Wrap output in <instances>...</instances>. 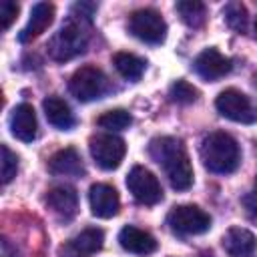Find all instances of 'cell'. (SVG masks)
I'll return each instance as SVG.
<instances>
[{
  "instance_id": "cb8c5ba5",
  "label": "cell",
  "mask_w": 257,
  "mask_h": 257,
  "mask_svg": "<svg viewBox=\"0 0 257 257\" xmlns=\"http://www.w3.org/2000/svg\"><path fill=\"white\" fill-rule=\"evenodd\" d=\"M169 96H171V100H175V102H179V104H189V102L197 100L199 90H197L191 82H187V80L181 78V80H175V82L171 84Z\"/></svg>"
},
{
  "instance_id": "9c48e42d",
  "label": "cell",
  "mask_w": 257,
  "mask_h": 257,
  "mask_svg": "<svg viewBox=\"0 0 257 257\" xmlns=\"http://www.w3.org/2000/svg\"><path fill=\"white\" fill-rule=\"evenodd\" d=\"M126 187L137 203L141 205H157L163 201V187L159 179L145 167L137 165L126 175Z\"/></svg>"
},
{
  "instance_id": "d6986e66",
  "label": "cell",
  "mask_w": 257,
  "mask_h": 257,
  "mask_svg": "<svg viewBox=\"0 0 257 257\" xmlns=\"http://www.w3.org/2000/svg\"><path fill=\"white\" fill-rule=\"evenodd\" d=\"M102 243H104V233H102V229L88 227V229L80 231L76 237H72L70 243L66 245V249H68L74 257H90V255H94L96 251L102 249Z\"/></svg>"
},
{
  "instance_id": "8992f818",
  "label": "cell",
  "mask_w": 257,
  "mask_h": 257,
  "mask_svg": "<svg viewBox=\"0 0 257 257\" xmlns=\"http://www.w3.org/2000/svg\"><path fill=\"white\" fill-rule=\"evenodd\" d=\"M167 225L179 235H201L211 227V215L197 205H177L167 215Z\"/></svg>"
},
{
  "instance_id": "7402d4cb",
  "label": "cell",
  "mask_w": 257,
  "mask_h": 257,
  "mask_svg": "<svg viewBox=\"0 0 257 257\" xmlns=\"http://www.w3.org/2000/svg\"><path fill=\"white\" fill-rule=\"evenodd\" d=\"M223 16H225V22H227V26L231 30H235L239 34L247 30L249 14H247V8H245L243 2H229V4H225Z\"/></svg>"
},
{
  "instance_id": "ac0fdd59",
  "label": "cell",
  "mask_w": 257,
  "mask_h": 257,
  "mask_svg": "<svg viewBox=\"0 0 257 257\" xmlns=\"http://www.w3.org/2000/svg\"><path fill=\"white\" fill-rule=\"evenodd\" d=\"M42 108H44L46 120L54 128H58V131H70L76 124V118H74L72 108L68 106V102L64 98H60L56 94L46 96L44 102H42Z\"/></svg>"
},
{
  "instance_id": "3957f363",
  "label": "cell",
  "mask_w": 257,
  "mask_h": 257,
  "mask_svg": "<svg viewBox=\"0 0 257 257\" xmlns=\"http://www.w3.org/2000/svg\"><path fill=\"white\" fill-rule=\"evenodd\" d=\"M201 161L207 171L215 175H229L241 163V149L229 133L215 131L201 141Z\"/></svg>"
},
{
  "instance_id": "44dd1931",
  "label": "cell",
  "mask_w": 257,
  "mask_h": 257,
  "mask_svg": "<svg viewBox=\"0 0 257 257\" xmlns=\"http://www.w3.org/2000/svg\"><path fill=\"white\" fill-rule=\"evenodd\" d=\"M175 10L179 12L181 20L191 28H199L207 20V6L199 0H181L175 4Z\"/></svg>"
},
{
  "instance_id": "d4e9b609",
  "label": "cell",
  "mask_w": 257,
  "mask_h": 257,
  "mask_svg": "<svg viewBox=\"0 0 257 257\" xmlns=\"http://www.w3.org/2000/svg\"><path fill=\"white\" fill-rule=\"evenodd\" d=\"M18 173V157L8 145H2V183L8 185Z\"/></svg>"
},
{
  "instance_id": "5bb4252c",
  "label": "cell",
  "mask_w": 257,
  "mask_h": 257,
  "mask_svg": "<svg viewBox=\"0 0 257 257\" xmlns=\"http://www.w3.org/2000/svg\"><path fill=\"white\" fill-rule=\"evenodd\" d=\"M46 203L54 215L64 221H70L78 211V195L70 185H56L48 191Z\"/></svg>"
},
{
  "instance_id": "603a6c76",
  "label": "cell",
  "mask_w": 257,
  "mask_h": 257,
  "mask_svg": "<svg viewBox=\"0 0 257 257\" xmlns=\"http://www.w3.org/2000/svg\"><path fill=\"white\" fill-rule=\"evenodd\" d=\"M133 122V116L128 110L124 108H112V110H106L104 114H100L96 118V124L100 128H106V131H122L126 126H131Z\"/></svg>"
},
{
  "instance_id": "7c38bea8",
  "label": "cell",
  "mask_w": 257,
  "mask_h": 257,
  "mask_svg": "<svg viewBox=\"0 0 257 257\" xmlns=\"http://www.w3.org/2000/svg\"><path fill=\"white\" fill-rule=\"evenodd\" d=\"M10 133L22 143H32L36 139L38 122H36V112L32 104L20 102L14 106L10 114Z\"/></svg>"
},
{
  "instance_id": "30bf717a",
  "label": "cell",
  "mask_w": 257,
  "mask_h": 257,
  "mask_svg": "<svg viewBox=\"0 0 257 257\" xmlns=\"http://www.w3.org/2000/svg\"><path fill=\"white\" fill-rule=\"evenodd\" d=\"M193 68L201 78L213 82V80H219L225 74H229L233 68V62H231V58H227L225 54H221L217 48L211 46L197 54V58L193 60Z\"/></svg>"
},
{
  "instance_id": "5b68a950",
  "label": "cell",
  "mask_w": 257,
  "mask_h": 257,
  "mask_svg": "<svg viewBox=\"0 0 257 257\" xmlns=\"http://www.w3.org/2000/svg\"><path fill=\"white\" fill-rule=\"evenodd\" d=\"M215 106L221 116H225L233 122L253 124L257 120V106L251 102V98L245 92H241L237 88H225L223 92H219Z\"/></svg>"
},
{
  "instance_id": "484cf974",
  "label": "cell",
  "mask_w": 257,
  "mask_h": 257,
  "mask_svg": "<svg viewBox=\"0 0 257 257\" xmlns=\"http://www.w3.org/2000/svg\"><path fill=\"white\" fill-rule=\"evenodd\" d=\"M18 10H20V6H18L16 2H12V0H2V4H0V18H2V28H4V30H8L10 24L16 20Z\"/></svg>"
},
{
  "instance_id": "ffe728a7",
  "label": "cell",
  "mask_w": 257,
  "mask_h": 257,
  "mask_svg": "<svg viewBox=\"0 0 257 257\" xmlns=\"http://www.w3.org/2000/svg\"><path fill=\"white\" fill-rule=\"evenodd\" d=\"M112 64H114L116 72H118L122 78L131 80V82L141 80V76H143V72H145V68H147V62H145L141 56L133 54V52H116V54L112 56Z\"/></svg>"
},
{
  "instance_id": "7a4b0ae2",
  "label": "cell",
  "mask_w": 257,
  "mask_h": 257,
  "mask_svg": "<svg viewBox=\"0 0 257 257\" xmlns=\"http://www.w3.org/2000/svg\"><path fill=\"white\" fill-rule=\"evenodd\" d=\"M90 18H82L70 12L68 20L58 28V32L48 40V56L56 62H66L80 56L88 46V26Z\"/></svg>"
},
{
  "instance_id": "2e32d148",
  "label": "cell",
  "mask_w": 257,
  "mask_h": 257,
  "mask_svg": "<svg viewBox=\"0 0 257 257\" xmlns=\"http://www.w3.org/2000/svg\"><path fill=\"white\" fill-rule=\"evenodd\" d=\"M48 171L60 177H80L84 175V163L80 153L74 147H66L56 151L48 161Z\"/></svg>"
},
{
  "instance_id": "6da1fadb",
  "label": "cell",
  "mask_w": 257,
  "mask_h": 257,
  "mask_svg": "<svg viewBox=\"0 0 257 257\" xmlns=\"http://www.w3.org/2000/svg\"><path fill=\"white\" fill-rule=\"evenodd\" d=\"M151 159L163 169L175 191H187L193 185V167L183 141L175 137H157L149 143Z\"/></svg>"
},
{
  "instance_id": "4fadbf2b",
  "label": "cell",
  "mask_w": 257,
  "mask_h": 257,
  "mask_svg": "<svg viewBox=\"0 0 257 257\" xmlns=\"http://www.w3.org/2000/svg\"><path fill=\"white\" fill-rule=\"evenodd\" d=\"M54 4H50V2H36L34 6H32V10H30V18H28V22H26V26L20 30V34H18V40L20 42H30V40H34V38H38L50 24H52V20H54Z\"/></svg>"
},
{
  "instance_id": "4316f807",
  "label": "cell",
  "mask_w": 257,
  "mask_h": 257,
  "mask_svg": "<svg viewBox=\"0 0 257 257\" xmlns=\"http://www.w3.org/2000/svg\"><path fill=\"white\" fill-rule=\"evenodd\" d=\"M241 203H243L245 211L249 213V217L257 219V193H247V195L241 199Z\"/></svg>"
},
{
  "instance_id": "ba28073f",
  "label": "cell",
  "mask_w": 257,
  "mask_h": 257,
  "mask_svg": "<svg viewBox=\"0 0 257 257\" xmlns=\"http://www.w3.org/2000/svg\"><path fill=\"white\" fill-rule=\"evenodd\" d=\"M88 149L90 155L94 159V163L104 169V171H112L116 169L124 155H126V145L120 137L112 135V133H104V135H96L88 141Z\"/></svg>"
},
{
  "instance_id": "83f0119b",
  "label": "cell",
  "mask_w": 257,
  "mask_h": 257,
  "mask_svg": "<svg viewBox=\"0 0 257 257\" xmlns=\"http://www.w3.org/2000/svg\"><path fill=\"white\" fill-rule=\"evenodd\" d=\"M255 34H257V22H255Z\"/></svg>"
},
{
  "instance_id": "8fae6325",
  "label": "cell",
  "mask_w": 257,
  "mask_h": 257,
  "mask_svg": "<svg viewBox=\"0 0 257 257\" xmlns=\"http://www.w3.org/2000/svg\"><path fill=\"white\" fill-rule=\"evenodd\" d=\"M88 203L92 215L98 219H110L120 209V197L108 183H94L88 191Z\"/></svg>"
},
{
  "instance_id": "e0dca14e",
  "label": "cell",
  "mask_w": 257,
  "mask_h": 257,
  "mask_svg": "<svg viewBox=\"0 0 257 257\" xmlns=\"http://www.w3.org/2000/svg\"><path fill=\"white\" fill-rule=\"evenodd\" d=\"M223 249L231 255V257H253L255 249H257V241L255 235L245 229V227H231L227 229V233L221 239Z\"/></svg>"
},
{
  "instance_id": "277c9868",
  "label": "cell",
  "mask_w": 257,
  "mask_h": 257,
  "mask_svg": "<svg viewBox=\"0 0 257 257\" xmlns=\"http://www.w3.org/2000/svg\"><path fill=\"white\" fill-rule=\"evenodd\" d=\"M68 90L76 100L90 102L102 98L110 90V80L100 68L86 64L74 70V74L68 80Z\"/></svg>"
},
{
  "instance_id": "52a82bcc",
  "label": "cell",
  "mask_w": 257,
  "mask_h": 257,
  "mask_svg": "<svg viewBox=\"0 0 257 257\" xmlns=\"http://www.w3.org/2000/svg\"><path fill=\"white\" fill-rule=\"evenodd\" d=\"M128 32L147 44H161L167 38V22L157 10L141 8L128 18Z\"/></svg>"
},
{
  "instance_id": "9a60e30c",
  "label": "cell",
  "mask_w": 257,
  "mask_h": 257,
  "mask_svg": "<svg viewBox=\"0 0 257 257\" xmlns=\"http://www.w3.org/2000/svg\"><path fill=\"white\" fill-rule=\"evenodd\" d=\"M118 243L124 251L128 253H135V255H149L157 249V239L145 231V229H139L135 225H124L118 233Z\"/></svg>"
}]
</instances>
